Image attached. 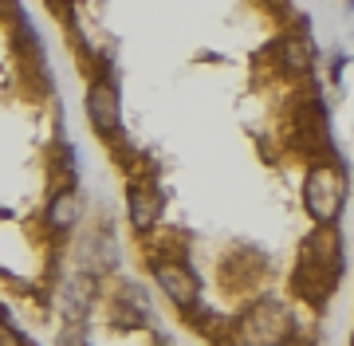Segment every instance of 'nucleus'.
Wrapping results in <instances>:
<instances>
[{"label":"nucleus","instance_id":"1","mask_svg":"<svg viewBox=\"0 0 354 346\" xmlns=\"http://www.w3.org/2000/svg\"><path fill=\"white\" fill-rule=\"evenodd\" d=\"M342 201H346V181H342V173L335 166H315L307 173L304 205L319 224H335L342 213Z\"/></svg>","mask_w":354,"mask_h":346},{"label":"nucleus","instance_id":"2","mask_svg":"<svg viewBox=\"0 0 354 346\" xmlns=\"http://www.w3.org/2000/svg\"><path fill=\"white\" fill-rule=\"evenodd\" d=\"M339 276V244L335 236H311L304 248V260L295 268V291H311V283H323V291H335Z\"/></svg>","mask_w":354,"mask_h":346},{"label":"nucleus","instance_id":"3","mask_svg":"<svg viewBox=\"0 0 354 346\" xmlns=\"http://www.w3.org/2000/svg\"><path fill=\"white\" fill-rule=\"evenodd\" d=\"M153 280H158V287L174 299L177 307H185V311L197 307V299H201V283H197V276H193L185 264L162 260V264H153Z\"/></svg>","mask_w":354,"mask_h":346},{"label":"nucleus","instance_id":"4","mask_svg":"<svg viewBox=\"0 0 354 346\" xmlns=\"http://www.w3.org/2000/svg\"><path fill=\"white\" fill-rule=\"evenodd\" d=\"M87 118L99 134H114L122 122V106H118V87L111 79H95L87 90Z\"/></svg>","mask_w":354,"mask_h":346},{"label":"nucleus","instance_id":"5","mask_svg":"<svg viewBox=\"0 0 354 346\" xmlns=\"http://www.w3.org/2000/svg\"><path fill=\"white\" fill-rule=\"evenodd\" d=\"M127 205H130V224L134 229H153L158 217H162V189L150 185V181H134L127 193Z\"/></svg>","mask_w":354,"mask_h":346},{"label":"nucleus","instance_id":"6","mask_svg":"<svg viewBox=\"0 0 354 346\" xmlns=\"http://www.w3.org/2000/svg\"><path fill=\"white\" fill-rule=\"evenodd\" d=\"M279 334H288V311L283 307H260L248 315V323H244V338H252V343H260V338H279Z\"/></svg>","mask_w":354,"mask_h":346},{"label":"nucleus","instance_id":"7","mask_svg":"<svg viewBox=\"0 0 354 346\" xmlns=\"http://www.w3.org/2000/svg\"><path fill=\"white\" fill-rule=\"evenodd\" d=\"M75 217H79V197H75L71 189H59V193L48 201V229L67 232L71 224H75Z\"/></svg>","mask_w":354,"mask_h":346},{"label":"nucleus","instance_id":"8","mask_svg":"<svg viewBox=\"0 0 354 346\" xmlns=\"http://www.w3.org/2000/svg\"><path fill=\"white\" fill-rule=\"evenodd\" d=\"M307 64H311V52H307L299 39H288L283 44V67L288 71H307Z\"/></svg>","mask_w":354,"mask_h":346},{"label":"nucleus","instance_id":"9","mask_svg":"<svg viewBox=\"0 0 354 346\" xmlns=\"http://www.w3.org/2000/svg\"><path fill=\"white\" fill-rule=\"evenodd\" d=\"M4 323H8V315H4V307H0V327H4Z\"/></svg>","mask_w":354,"mask_h":346}]
</instances>
